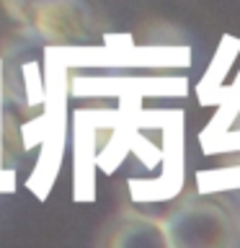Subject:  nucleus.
I'll return each instance as SVG.
<instances>
[{"label":"nucleus","instance_id":"1","mask_svg":"<svg viewBox=\"0 0 240 248\" xmlns=\"http://www.w3.org/2000/svg\"><path fill=\"white\" fill-rule=\"evenodd\" d=\"M3 11L31 39L49 46H88L101 21L88 0H0Z\"/></svg>","mask_w":240,"mask_h":248},{"label":"nucleus","instance_id":"2","mask_svg":"<svg viewBox=\"0 0 240 248\" xmlns=\"http://www.w3.org/2000/svg\"><path fill=\"white\" fill-rule=\"evenodd\" d=\"M168 246L176 248H220L240 243V222L227 207L209 197H189L168 212Z\"/></svg>","mask_w":240,"mask_h":248},{"label":"nucleus","instance_id":"3","mask_svg":"<svg viewBox=\"0 0 240 248\" xmlns=\"http://www.w3.org/2000/svg\"><path fill=\"white\" fill-rule=\"evenodd\" d=\"M101 243L116 246V248H137V246L160 248V246H168V235L163 220H155V217H147L139 212H121L108 225V235Z\"/></svg>","mask_w":240,"mask_h":248}]
</instances>
